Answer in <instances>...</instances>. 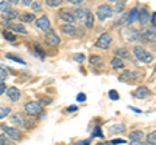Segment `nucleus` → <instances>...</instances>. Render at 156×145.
Segmentation results:
<instances>
[{
    "instance_id": "1",
    "label": "nucleus",
    "mask_w": 156,
    "mask_h": 145,
    "mask_svg": "<svg viewBox=\"0 0 156 145\" xmlns=\"http://www.w3.org/2000/svg\"><path fill=\"white\" fill-rule=\"evenodd\" d=\"M138 40L143 44H151L152 42L156 40V27H146L144 30L139 32Z\"/></svg>"
},
{
    "instance_id": "2",
    "label": "nucleus",
    "mask_w": 156,
    "mask_h": 145,
    "mask_svg": "<svg viewBox=\"0 0 156 145\" xmlns=\"http://www.w3.org/2000/svg\"><path fill=\"white\" fill-rule=\"evenodd\" d=\"M133 53H134V56L136 57V59H138L139 61L144 62V64H148V62H151L154 60V56L151 55L150 52L146 51L142 46H135L133 48Z\"/></svg>"
},
{
    "instance_id": "3",
    "label": "nucleus",
    "mask_w": 156,
    "mask_h": 145,
    "mask_svg": "<svg viewBox=\"0 0 156 145\" xmlns=\"http://www.w3.org/2000/svg\"><path fill=\"white\" fill-rule=\"evenodd\" d=\"M112 8L108 5V4H103V5H99L96 9V16L100 21H104L107 18H109L112 16Z\"/></svg>"
},
{
    "instance_id": "4",
    "label": "nucleus",
    "mask_w": 156,
    "mask_h": 145,
    "mask_svg": "<svg viewBox=\"0 0 156 145\" xmlns=\"http://www.w3.org/2000/svg\"><path fill=\"white\" fill-rule=\"evenodd\" d=\"M25 112L29 115H37L42 112V105L39 101H30L25 105Z\"/></svg>"
},
{
    "instance_id": "5",
    "label": "nucleus",
    "mask_w": 156,
    "mask_h": 145,
    "mask_svg": "<svg viewBox=\"0 0 156 145\" xmlns=\"http://www.w3.org/2000/svg\"><path fill=\"white\" fill-rule=\"evenodd\" d=\"M111 43H112V36L108 32H103L99 36V39L96 40V47L101 48V49H107V48H109Z\"/></svg>"
},
{
    "instance_id": "6",
    "label": "nucleus",
    "mask_w": 156,
    "mask_h": 145,
    "mask_svg": "<svg viewBox=\"0 0 156 145\" xmlns=\"http://www.w3.org/2000/svg\"><path fill=\"white\" fill-rule=\"evenodd\" d=\"M46 44L50 46V47H57L58 44H60V38L57 36V34L53 30H50L47 32V35H46Z\"/></svg>"
},
{
    "instance_id": "7",
    "label": "nucleus",
    "mask_w": 156,
    "mask_h": 145,
    "mask_svg": "<svg viewBox=\"0 0 156 145\" xmlns=\"http://www.w3.org/2000/svg\"><path fill=\"white\" fill-rule=\"evenodd\" d=\"M138 36H139V32L134 27L128 26L124 30V38L126 39V42H134V40L138 39Z\"/></svg>"
},
{
    "instance_id": "8",
    "label": "nucleus",
    "mask_w": 156,
    "mask_h": 145,
    "mask_svg": "<svg viewBox=\"0 0 156 145\" xmlns=\"http://www.w3.org/2000/svg\"><path fill=\"white\" fill-rule=\"evenodd\" d=\"M58 17L64 22H66L68 25H73V23L76 22V17L73 16V13L70 11H68V9H61V11L58 12Z\"/></svg>"
},
{
    "instance_id": "9",
    "label": "nucleus",
    "mask_w": 156,
    "mask_h": 145,
    "mask_svg": "<svg viewBox=\"0 0 156 145\" xmlns=\"http://www.w3.org/2000/svg\"><path fill=\"white\" fill-rule=\"evenodd\" d=\"M2 130L4 132H5L9 137H12V139H21L22 137V132L20 131L18 128L16 127H8V126H2Z\"/></svg>"
},
{
    "instance_id": "10",
    "label": "nucleus",
    "mask_w": 156,
    "mask_h": 145,
    "mask_svg": "<svg viewBox=\"0 0 156 145\" xmlns=\"http://www.w3.org/2000/svg\"><path fill=\"white\" fill-rule=\"evenodd\" d=\"M134 96L136 99H140V100H144L151 96V91L147 88L146 86H140L138 87L135 91H134Z\"/></svg>"
},
{
    "instance_id": "11",
    "label": "nucleus",
    "mask_w": 156,
    "mask_h": 145,
    "mask_svg": "<svg viewBox=\"0 0 156 145\" xmlns=\"http://www.w3.org/2000/svg\"><path fill=\"white\" fill-rule=\"evenodd\" d=\"M35 25H37V27L41 29V30L47 31L48 29H50V20H48L47 16H42V17H39L37 20Z\"/></svg>"
},
{
    "instance_id": "12",
    "label": "nucleus",
    "mask_w": 156,
    "mask_h": 145,
    "mask_svg": "<svg viewBox=\"0 0 156 145\" xmlns=\"http://www.w3.org/2000/svg\"><path fill=\"white\" fill-rule=\"evenodd\" d=\"M7 96L12 101H18L21 99V92H20V89L16 88V87H9L7 89Z\"/></svg>"
},
{
    "instance_id": "13",
    "label": "nucleus",
    "mask_w": 156,
    "mask_h": 145,
    "mask_svg": "<svg viewBox=\"0 0 156 145\" xmlns=\"http://www.w3.org/2000/svg\"><path fill=\"white\" fill-rule=\"evenodd\" d=\"M11 122L14 123L16 126H25V122H26V118H25V115L21 114V113H17V114H14L13 117L11 118Z\"/></svg>"
},
{
    "instance_id": "14",
    "label": "nucleus",
    "mask_w": 156,
    "mask_h": 145,
    "mask_svg": "<svg viewBox=\"0 0 156 145\" xmlns=\"http://www.w3.org/2000/svg\"><path fill=\"white\" fill-rule=\"evenodd\" d=\"M136 20L139 21V23H142V25H146L148 21H150V13L146 11V9H140L138 12V18Z\"/></svg>"
},
{
    "instance_id": "15",
    "label": "nucleus",
    "mask_w": 156,
    "mask_h": 145,
    "mask_svg": "<svg viewBox=\"0 0 156 145\" xmlns=\"http://www.w3.org/2000/svg\"><path fill=\"white\" fill-rule=\"evenodd\" d=\"M139 74L138 72H133V71H125L122 75L120 76V79L121 80H128V82H133V80H135V79H138L139 78Z\"/></svg>"
},
{
    "instance_id": "16",
    "label": "nucleus",
    "mask_w": 156,
    "mask_h": 145,
    "mask_svg": "<svg viewBox=\"0 0 156 145\" xmlns=\"http://www.w3.org/2000/svg\"><path fill=\"white\" fill-rule=\"evenodd\" d=\"M90 11H87V9H83V8H77L74 9L72 13L73 16H74L76 18H78V20H85V17L87 16V13H89Z\"/></svg>"
},
{
    "instance_id": "17",
    "label": "nucleus",
    "mask_w": 156,
    "mask_h": 145,
    "mask_svg": "<svg viewBox=\"0 0 156 145\" xmlns=\"http://www.w3.org/2000/svg\"><path fill=\"white\" fill-rule=\"evenodd\" d=\"M115 55H116V57H119V59H129L130 52L128 48H117L115 51Z\"/></svg>"
},
{
    "instance_id": "18",
    "label": "nucleus",
    "mask_w": 156,
    "mask_h": 145,
    "mask_svg": "<svg viewBox=\"0 0 156 145\" xmlns=\"http://www.w3.org/2000/svg\"><path fill=\"white\" fill-rule=\"evenodd\" d=\"M60 30L65 34V35H74L76 34V27L73 25H68V23H65V25H61L60 26Z\"/></svg>"
},
{
    "instance_id": "19",
    "label": "nucleus",
    "mask_w": 156,
    "mask_h": 145,
    "mask_svg": "<svg viewBox=\"0 0 156 145\" xmlns=\"http://www.w3.org/2000/svg\"><path fill=\"white\" fill-rule=\"evenodd\" d=\"M9 27H11V30L14 31V32L26 34V29H25V26H23V25H21V23H11Z\"/></svg>"
},
{
    "instance_id": "20",
    "label": "nucleus",
    "mask_w": 156,
    "mask_h": 145,
    "mask_svg": "<svg viewBox=\"0 0 156 145\" xmlns=\"http://www.w3.org/2000/svg\"><path fill=\"white\" fill-rule=\"evenodd\" d=\"M34 20H35V16H34L33 13H22V14H20V21L21 22H26V23H29V22H33Z\"/></svg>"
},
{
    "instance_id": "21",
    "label": "nucleus",
    "mask_w": 156,
    "mask_h": 145,
    "mask_svg": "<svg viewBox=\"0 0 156 145\" xmlns=\"http://www.w3.org/2000/svg\"><path fill=\"white\" fill-rule=\"evenodd\" d=\"M129 136H130V139L133 140V141H140V140L143 139L144 135H143V132L140 131V130H135V131H131L130 132Z\"/></svg>"
},
{
    "instance_id": "22",
    "label": "nucleus",
    "mask_w": 156,
    "mask_h": 145,
    "mask_svg": "<svg viewBox=\"0 0 156 145\" xmlns=\"http://www.w3.org/2000/svg\"><path fill=\"white\" fill-rule=\"evenodd\" d=\"M83 21H85V26L87 29H91L92 26H94V14H92L91 12H89Z\"/></svg>"
},
{
    "instance_id": "23",
    "label": "nucleus",
    "mask_w": 156,
    "mask_h": 145,
    "mask_svg": "<svg viewBox=\"0 0 156 145\" xmlns=\"http://www.w3.org/2000/svg\"><path fill=\"white\" fill-rule=\"evenodd\" d=\"M111 66L113 67V69H121V67H124V62L121 59H119V57H113V59L111 60Z\"/></svg>"
},
{
    "instance_id": "24",
    "label": "nucleus",
    "mask_w": 156,
    "mask_h": 145,
    "mask_svg": "<svg viewBox=\"0 0 156 145\" xmlns=\"http://www.w3.org/2000/svg\"><path fill=\"white\" fill-rule=\"evenodd\" d=\"M138 12H139V11H138L136 8H133V9H131V11L128 13V18H129V20H128V23L134 22L136 18H138Z\"/></svg>"
},
{
    "instance_id": "25",
    "label": "nucleus",
    "mask_w": 156,
    "mask_h": 145,
    "mask_svg": "<svg viewBox=\"0 0 156 145\" xmlns=\"http://www.w3.org/2000/svg\"><path fill=\"white\" fill-rule=\"evenodd\" d=\"M9 113H11V108L8 105H0V119L5 118Z\"/></svg>"
},
{
    "instance_id": "26",
    "label": "nucleus",
    "mask_w": 156,
    "mask_h": 145,
    "mask_svg": "<svg viewBox=\"0 0 156 145\" xmlns=\"http://www.w3.org/2000/svg\"><path fill=\"white\" fill-rule=\"evenodd\" d=\"M126 130V127L124 124H113L109 127V131L111 132H115V133H119V132H124Z\"/></svg>"
},
{
    "instance_id": "27",
    "label": "nucleus",
    "mask_w": 156,
    "mask_h": 145,
    "mask_svg": "<svg viewBox=\"0 0 156 145\" xmlns=\"http://www.w3.org/2000/svg\"><path fill=\"white\" fill-rule=\"evenodd\" d=\"M125 2H117V0H115V12H117V13H124V9H125Z\"/></svg>"
},
{
    "instance_id": "28",
    "label": "nucleus",
    "mask_w": 156,
    "mask_h": 145,
    "mask_svg": "<svg viewBox=\"0 0 156 145\" xmlns=\"http://www.w3.org/2000/svg\"><path fill=\"white\" fill-rule=\"evenodd\" d=\"M146 140H147L148 145H156V131L150 132L147 136H146Z\"/></svg>"
},
{
    "instance_id": "29",
    "label": "nucleus",
    "mask_w": 156,
    "mask_h": 145,
    "mask_svg": "<svg viewBox=\"0 0 156 145\" xmlns=\"http://www.w3.org/2000/svg\"><path fill=\"white\" fill-rule=\"evenodd\" d=\"M17 16H18L17 11H12V9H9V11H7V12L3 13V17L7 18V20H12V18H16Z\"/></svg>"
},
{
    "instance_id": "30",
    "label": "nucleus",
    "mask_w": 156,
    "mask_h": 145,
    "mask_svg": "<svg viewBox=\"0 0 156 145\" xmlns=\"http://www.w3.org/2000/svg\"><path fill=\"white\" fill-rule=\"evenodd\" d=\"M128 20H129V18H128V13H122V14H121V17L119 18V20H117V22H116V25H125V23L126 22H128Z\"/></svg>"
},
{
    "instance_id": "31",
    "label": "nucleus",
    "mask_w": 156,
    "mask_h": 145,
    "mask_svg": "<svg viewBox=\"0 0 156 145\" xmlns=\"http://www.w3.org/2000/svg\"><path fill=\"white\" fill-rule=\"evenodd\" d=\"M11 5H12V4L9 2H0V11H2L3 13L7 12V11L11 9Z\"/></svg>"
},
{
    "instance_id": "32",
    "label": "nucleus",
    "mask_w": 156,
    "mask_h": 145,
    "mask_svg": "<svg viewBox=\"0 0 156 145\" xmlns=\"http://www.w3.org/2000/svg\"><path fill=\"white\" fill-rule=\"evenodd\" d=\"M3 35H4V38H5L7 40H9V42H13V40H16V35H14L13 32H11V31H8V30H5L3 32Z\"/></svg>"
},
{
    "instance_id": "33",
    "label": "nucleus",
    "mask_w": 156,
    "mask_h": 145,
    "mask_svg": "<svg viewBox=\"0 0 156 145\" xmlns=\"http://www.w3.org/2000/svg\"><path fill=\"white\" fill-rule=\"evenodd\" d=\"M108 95H109V99L111 100H113V101H116V100H119V93H117V91H115V89H111L109 92H108Z\"/></svg>"
},
{
    "instance_id": "34",
    "label": "nucleus",
    "mask_w": 156,
    "mask_h": 145,
    "mask_svg": "<svg viewBox=\"0 0 156 145\" xmlns=\"http://www.w3.org/2000/svg\"><path fill=\"white\" fill-rule=\"evenodd\" d=\"M61 4V0H47V5L50 7H58Z\"/></svg>"
},
{
    "instance_id": "35",
    "label": "nucleus",
    "mask_w": 156,
    "mask_h": 145,
    "mask_svg": "<svg viewBox=\"0 0 156 145\" xmlns=\"http://www.w3.org/2000/svg\"><path fill=\"white\" fill-rule=\"evenodd\" d=\"M7 76H8V72H7V70L4 69V67H2L0 66V80H4V79H7Z\"/></svg>"
},
{
    "instance_id": "36",
    "label": "nucleus",
    "mask_w": 156,
    "mask_h": 145,
    "mask_svg": "<svg viewBox=\"0 0 156 145\" xmlns=\"http://www.w3.org/2000/svg\"><path fill=\"white\" fill-rule=\"evenodd\" d=\"M100 61H101V59L99 56H91L90 57V64H92V65H98Z\"/></svg>"
},
{
    "instance_id": "37",
    "label": "nucleus",
    "mask_w": 156,
    "mask_h": 145,
    "mask_svg": "<svg viewBox=\"0 0 156 145\" xmlns=\"http://www.w3.org/2000/svg\"><path fill=\"white\" fill-rule=\"evenodd\" d=\"M73 59H74L76 61H78V62H83L85 61V56L82 55V53H76V55L73 56Z\"/></svg>"
},
{
    "instance_id": "38",
    "label": "nucleus",
    "mask_w": 156,
    "mask_h": 145,
    "mask_svg": "<svg viewBox=\"0 0 156 145\" xmlns=\"http://www.w3.org/2000/svg\"><path fill=\"white\" fill-rule=\"evenodd\" d=\"M39 103H41V105H47V104L52 103V99L51 97H44V99H42L41 101H39Z\"/></svg>"
},
{
    "instance_id": "39",
    "label": "nucleus",
    "mask_w": 156,
    "mask_h": 145,
    "mask_svg": "<svg viewBox=\"0 0 156 145\" xmlns=\"http://www.w3.org/2000/svg\"><path fill=\"white\" fill-rule=\"evenodd\" d=\"M74 145H90V140H78L74 143Z\"/></svg>"
},
{
    "instance_id": "40",
    "label": "nucleus",
    "mask_w": 156,
    "mask_h": 145,
    "mask_svg": "<svg viewBox=\"0 0 156 145\" xmlns=\"http://www.w3.org/2000/svg\"><path fill=\"white\" fill-rule=\"evenodd\" d=\"M86 100V95L83 92H81V93H78L77 96V101H80V103H82V101H85Z\"/></svg>"
},
{
    "instance_id": "41",
    "label": "nucleus",
    "mask_w": 156,
    "mask_h": 145,
    "mask_svg": "<svg viewBox=\"0 0 156 145\" xmlns=\"http://www.w3.org/2000/svg\"><path fill=\"white\" fill-rule=\"evenodd\" d=\"M92 136H99V137H103V133H101L100 130L96 127V128L94 130V132H92Z\"/></svg>"
},
{
    "instance_id": "42",
    "label": "nucleus",
    "mask_w": 156,
    "mask_h": 145,
    "mask_svg": "<svg viewBox=\"0 0 156 145\" xmlns=\"http://www.w3.org/2000/svg\"><path fill=\"white\" fill-rule=\"evenodd\" d=\"M5 89H7V84L4 83V82H2V83H0V95L5 93Z\"/></svg>"
},
{
    "instance_id": "43",
    "label": "nucleus",
    "mask_w": 156,
    "mask_h": 145,
    "mask_svg": "<svg viewBox=\"0 0 156 145\" xmlns=\"http://www.w3.org/2000/svg\"><path fill=\"white\" fill-rule=\"evenodd\" d=\"M41 7H42V4H41V3H37V2L31 3V8L34 9V11H37V9H41Z\"/></svg>"
},
{
    "instance_id": "44",
    "label": "nucleus",
    "mask_w": 156,
    "mask_h": 145,
    "mask_svg": "<svg viewBox=\"0 0 156 145\" xmlns=\"http://www.w3.org/2000/svg\"><path fill=\"white\" fill-rule=\"evenodd\" d=\"M126 141L125 140H122V139H115V140H112L111 141V144H125Z\"/></svg>"
},
{
    "instance_id": "45",
    "label": "nucleus",
    "mask_w": 156,
    "mask_h": 145,
    "mask_svg": "<svg viewBox=\"0 0 156 145\" xmlns=\"http://www.w3.org/2000/svg\"><path fill=\"white\" fill-rule=\"evenodd\" d=\"M7 140H5V136L4 135H0V145H5Z\"/></svg>"
},
{
    "instance_id": "46",
    "label": "nucleus",
    "mask_w": 156,
    "mask_h": 145,
    "mask_svg": "<svg viewBox=\"0 0 156 145\" xmlns=\"http://www.w3.org/2000/svg\"><path fill=\"white\" fill-rule=\"evenodd\" d=\"M70 4H74V5H80L81 4V0H68Z\"/></svg>"
},
{
    "instance_id": "47",
    "label": "nucleus",
    "mask_w": 156,
    "mask_h": 145,
    "mask_svg": "<svg viewBox=\"0 0 156 145\" xmlns=\"http://www.w3.org/2000/svg\"><path fill=\"white\" fill-rule=\"evenodd\" d=\"M130 145H148L147 143H142V141H131Z\"/></svg>"
},
{
    "instance_id": "48",
    "label": "nucleus",
    "mask_w": 156,
    "mask_h": 145,
    "mask_svg": "<svg viewBox=\"0 0 156 145\" xmlns=\"http://www.w3.org/2000/svg\"><path fill=\"white\" fill-rule=\"evenodd\" d=\"M31 0H23L22 2V5H25V7H29V5H31Z\"/></svg>"
},
{
    "instance_id": "49",
    "label": "nucleus",
    "mask_w": 156,
    "mask_h": 145,
    "mask_svg": "<svg viewBox=\"0 0 156 145\" xmlns=\"http://www.w3.org/2000/svg\"><path fill=\"white\" fill-rule=\"evenodd\" d=\"M151 23H152V26H154V27L156 26V13L152 14V20H151Z\"/></svg>"
},
{
    "instance_id": "50",
    "label": "nucleus",
    "mask_w": 156,
    "mask_h": 145,
    "mask_svg": "<svg viewBox=\"0 0 156 145\" xmlns=\"http://www.w3.org/2000/svg\"><path fill=\"white\" fill-rule=\"evenodd\" d=\"M9 59H12V60H14V61H18L20 64H23V61L22 60H20V59H17V57H13V56H8Z\"/></svg>"
},
{
    "instance_id": "51",
    "label": "nucleus",
    "mask_w": 156,
    "mask_h": 145,
    "mask_svg": "<svg viewBox=\"0 0 156 145\" xmlns=\"http://www.w3.org/2000/svg\"><path fill=\"white\" fill-rule=\"evenodd\" d=\"M78 108L77 106H69V108H68V112H74V110H77Z\"/></svg>"
},
{
    "instance_id": "52",
    "label": "nucleus",
    "mask_w": 156,
    "mask_h": 145,
    "mask_svg": "<svg viewBox=\"0 0 156 145\" xmlns=\"http://www.w3.org/2000/svg\"><path fill=\"white\" fill-rule=\"evenodd\" d=\"M96 145H112L111 143H107V141H103V143H98Z\"/></svg>"
}]
</instances>
